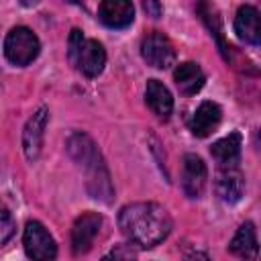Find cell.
I'll list each match as a JSON object with an SVG mask.
<instances>
[{
  "mask_svg": "<svg viewBox=\"0 0 261 261\" xmlns=\"http://www.w3.org/2000/svg\"><path fill=\"white\" fill-rule=\"evenodd\" d=\"M118 228L130 245L151 249L171 232V216L157 202H135L118 212Z\"/></svg>",
  "mask_w": 261,
  "mask_h": 261,
  "instance_id": "1",
  "label": "cell"
},
{
  "mask_svg": "<svg viewBox=\"0 0 261 261\" xmlns=\"http://www.w3.org/2000/svg\"><path fill=\"white\" fill-rule=\"evenodd\" d=\"M67 153L84 169L86 188L92 194V198L102 200V202L108 204L114 196V190H112L108 167H106V163L102 159V153L96 147V143L86 133H73L67 139Z\"/></svg>",
  "mask_w": 261,
  "mask_h": 261,
  "instance_id": "2",
  "label": "cell"
},
{
  "mask_svg": "<svg viewBox=\"0 0 261 261\" xmlns=\"http://www.w3.org/2000/svg\"><path fill=\"white\" fill-rule=\"evenodd\" d=\"M67 55L69 61L88 77L100 75L106 65V51L102 43H98L96 39H86L80 29H73L69 33Z\"/></svg>",
  "mask_w": 261,
  "mask_h": 261,
  "instance_id": "3",
  "label": "cell"
},
{
  "mask_svg": "<svg viewBox=\"0 0 261 261\" xmlns=\"http://www.w3.org/2000/svg\"><path fill=\"white\" fill-rule=\"evenodd\" d=\"M41 51L39 37L29 27H14L4 39V55L12 65L24 67L37 59Z\"/></svg>",
  "mask_w": 261,
  "mask_h": 261,
  "instance_id": "4",
  "label": "cell"
},
{
  "mask_svg": "<svg viewBox=\"0 0 261 261\" xmlns=\"http://www.w3.org/2000/svg\"><path fill=\"white\" fill-rule=\"evenodd\" d=\"M22 245L29 259L33 261H53L57 257V243L39 220L27 222L22 232Z\"/></svg>",
  "mask_w": 261,
  "mask_h": 261,
  "instance_id": "5",
  "label": "cell"
},
{
  "mask_svg": "<svg viewBox=\"0 0 261 261\" xmlns=\"http://www.w3.org/2000/svg\"><path fill=\"white\" fill-rule=\"evenodd\" d=\"M141 55L147 65L155 69H167L175 63V47L161 31H151L141 41Z\"/></svg>",
  "mask_w": 261,
  "mask_h": 261,
  "instance_id": "6",
  "label": "cell"
},
{
  "mask_svg": "<svg viewBox=\"0 0 261 261\" xmlns=\"http://www.w3.org/2000/svg\"><path fill=\"white\" fill-rule=\"evenodd\" d=\"M100 228H102V216L98 212L80 214L71 226V251H73V255L88 253L92 249Z\"/></svg>",
  "mask_w": 261,
  "mask_h": 261,
  "instance_id": "7",
  "label": "cell"
},
{
  "mask_svg": "<svg viewBox=\"0 0 261 261\" xmlns=\"http://www.w3.org/2000/svg\"><path fill=\"white\" fill-rule=\"evenodd\" d=\"M206 179H208V169H206V163L202 161V157L188 153L184 157V163H181V190H184V194L192 200L200 198L204 194Z\"/></svg>",
  "mask_w": 261,
  "mask_h": 261,
  "instance_id": "8",
  "label": "cell"
},
{
  "mask_svg": "<svg viewBox=\"0 0 261 261\" xmlns=\"http://www.w3.org/2000/svg\"><path fill=\"white\" fill-rule=\"evenodd\" d=\"M49 122V110L45 106H41L27 122L24 130H22V151L24 157L29 161H35L41 155V147H43V137H45V128Z\"/></svg>",
  "mask_w": 261,
  "mask_h": 261,
  "instance_id": "9",
  "label": "cell"
},
{
  "mask_svg": "<svg viewBox=\"0 0 261 261\" xmlns=\"http://www.w3.org/2000/svg\"><path fill=\"white\" fill-rule=\"evenodd\" d=\"M234 33L249 45H261V12L251 6H239L234 14Z\"/></svg>",
  "mask_w": 261,
  "mask_h": 261,
  "instance_id": "10",
  "label": "cell"
},
{
  "mask_svg": "<svg viewBox=\"0 0 261 261\" xmlns=\"http://www.w3.org/2000/svg\"><path fill=\"white\" fill-rule=\"evenodd\" d=\"M214 190L222 202H226V204L239 202L243 198V192H245V177L239 171V167L218 169L216 179H214Z\"/></svg>",
  "mask_w": 261,
  "mask_h": 261,
  "instance_id": "11",
  "label": "cell"
},
{
  "mask_svg": "<svg viewBox=\"0 0 261 261\" xmlns=\"http://www.w3.org/2000/svg\"><path fill=\"white\" fill-rule=\"evenodd\" d=\"M98 18L110 29H124L135 18V6L128 0H104L98 6Z\"/></svg>",
  "mask_w": 261,
  "mask_h": 261,
  "instance_id": "12",
  "label": "cell"
},
{
  "mask_svg": "<svg viewBox=\"0 0 261 261\" xmlns=\"http://www.w3.org/2000/svg\"><path fill=\"white\" fill-rule=\"evenodd\" d=\"M241 143H243L241 141V133H230V135L218 139L216 143H212L210 155L218 163V169L239 167V161H241Z\"/></svg>",
  "mask_w": 261,
  "mask_h": 261,
  "instance_id": "13",
  "label": "cell"
},
{
  "mask_svg": "<svg viewBox=\"0 0 261 261\" xmlns=\"http://www.w3.org/2000/svg\"><path fill=\"white\" fill-rule=\"evenodd\" d=\"M220 120H222V108L216 102L206 100L196 108V112L190 120V130L194 137L204 139L220 124Z\"/></svg>",
  "mask_w": 261,
  "mask_h": 261,
  "instance_id": "14",
  "label": "cell"
},
{
  "mask_svg": "<svg viewBox=\"0 0 261 261\" xmlns=\"http://www.w3.org/2000/svg\"><path fill=\"white\" fill-rule=\"evenodd\" d=\"M173 80H175V86L179 88L181 94L186 96H192V94H198L202 88H204V82H206V75L202 71V67L194 61H184L175 67L173 71Z\"/></svg>",
  "mask_w": 261,
  "mask_h": 261,
  "instance_id": "15",
  "label": "cell"
},
{
  "mask_svg": "<svg viewBox=\"0 0 261 261\" xmlns=\"http://www.w3.org/2000/svg\"><path fill=\"white\" fill-rule=\"evenodd\" d=\"M228 251L232 255H237L239 259H245V261H253L257 257L259 243H257V234H255L253 222H245V224L239 226L237 234L228 243Z\"/></svg>",
  "mask_w": 261,
  "mask_h": 261,
  "instance_id": "16",
  "label": "cell"
},
{
  "mask_svg": "<svg viewBox=\"0 0 261 261\" xmlns=\"http://www.w3.org/2000/svg\"><path fill=\"white\" fill-rule=\"evenodd\" d=\"M145 98H147V104L153 110V114H157L163 120L169 118V114L173 110V98H171V92L167 90V86H163L159 80H149L147 88H145Z\"/></svg>",
  "mask_w": 261,
  "mask_h": 261,
  "instance_id": "17",
  "label": "cell"
},
{
  "mask_svg": "<svg viewBox=\"0 0 261 261\" xmlns=\"http://www.w3.org/2000/svg\"><path fill=\"white\" fill-rule=\"evenodd\" d=\"M14 230H16V224H14L12 216H10V212L6 208H2V216H0V243L6 245L10 241V237L14 234Z\"/></svg>",
  "mask_w": 261,
  "mask_h": 261,
  "instance_id": "18",
  "label": "cell"
},
{
  "mask_svg": "<svg viewBox=\"0 0 261 261\" xmlns=\"http://www.w3.org/2000/svg\"><path fill=\"white\" fill-rule=\"evenodd\" d=\"M102 261H135V251H130V247L126 245H120L112 249L108 255H104Z\"/></svg>",
  "mask_w": 261,
  "mask_h": 261,
  "instance_id": "19",
  "label": "cell"
},
{
  "mask_svg": "<svg viewBox=\"0 0 261 261\" xmlns=\"http://www.w3.org/2000/svg\"><path fill=\"white\" fill-rule=\"evenodd\" d=\"M143 8H145L147 12H151V16H161V10H163L159 2H145Z\"/></svg>",
  "mask_w": 261,
  "mask_h": 261,
  "instance_id": "20",
  "label": "cell"
},
{
  "mask_svg": "<svg viewBox=\"0 0 261 261\" xmlns=\"http://www.w3.org/2000/svg\"><path fill=\"white\" fill-rule=\"evenodd\" d=\"M188 261H210V257H208L206 253H194Z\"/></svg>",
  "mask_w": 261,
  "mask_h": 261,
  "instance_id": "21",
  "label": "cell"
}]
</instances>
